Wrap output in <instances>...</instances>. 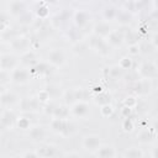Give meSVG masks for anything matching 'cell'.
<instances>
[{
  "label": "cell",
  "instance_id": "3",
  "mask_svg": "<svg viewBox=\"0 0 158 158\" xmlns=\"http://www.w3.org/2000/svg\"><path fill=\"white\" fill-rule=\"evenodd\" d=\"M17 115L15 114L14 110L11 109H4L1 112V117H0V125L2 130H7L10 127H12L16 122H17Z\"/></svg>",
  "mask_w": 158,
  "mask_h": 158
},
{
  "label": "cell",
  "instance_id": "11",
  "mask_svg": "<svg viewBox=\"0 0 158 158\" xmlns=\"http://www.w3.org/2000/svg\"><path fill=\"white\" fill-rule=\"evenodd\" d=\"M89 109L90 107H89L88 102H85V101H75L73 104V106L70 107V114H73L77 117H85L90 112Z\"/></svg>",
  "mask_w": 158,
  "mask_h": 158
},
{
  "label": "cell",
  "instance_id": "21",
  "mask_svg": "<svg viewBox=\"0 0 158 158\" xmlns=\"http://www.w3.org/2000/svg\"><path fill=\"white\" fill-rule=\"evenodd\" d=\"M70 114V109H68L65 105H58L54 107L52 117L53 118H67Z\"/></svg>",
  "mask_w": 158,
  "mask_h": 158
},
{
  "label": "cell",
  "instance_id": "5",
  "mask_svg": "<svg viewBox=\"0 0 158 158\" xmlns=\"http://www.w3.org/2000/svg\"><path fill=\"white\" fill-rule=\"evenodd\" d=\"M89 46L95 49L96 52H99L100 54H107L109 53V43L106 41L102 40V37H99L96 35L91 36L90 37V41H89Z\"/></svg>",
  "mask_w": 158,
  "mask_h": 158
},
{
  "label": "cell",
  "instance_id": "26",
  "mask_svg": "<svg viewBox=\"0 0 158 158\" xmlns=\"http://www.w3.org/2000/svg\"><path fill=\"white\" fill-rule=\"evenodd\" d=\"M21 62H22V63H27V64H31L32 67L37 64V60H36V56H35V53H33L31 49H30V51H27L26 53H23V54H22Z\"/></svg>",
  "mask_w": 158,
  "mask_h": 158
},
{
  "label": "cell",
  "instance_id": "31",
  "mask_svg": "<svg viewBox=\"0 0 158 158\" xmlns=\"http://www.w3.org/2000/svg\"><path fill=\"white\" fill-rule=\"evenodd\" d=\"M36 14H37V16H38L41 20L44 19V17H47V15H48V7L46 6V2H41V4H40V7L37 9Z\"/></svg>",
  "mask_w": 158,
  "mask_h": 158
},
{
  "label": "cell",
  "instance_id": "10",
  "mask_svg": "<svg viewBox=\"0 0 158 158\" xmlns=\"http://www.w3.org/2000/svg\"><path fill=\"white\" fill-rule=\"evenodd\" d=\"M36 153L40 156V158H54L57 153V147L54 144L43 143L38 146V148L36 149Z\"/></svg>",
  "mask_w": 158,
  "mask_h": 158
},
{
  "label": "cell",
  "instance_id": "16",
  "mask_svg": "<svg viewBox=\"0 0 158 158\" xmlns=\"http://www.w3.org/2000/svg\"><path fill=\"white\" fill-rule=\"evenodd\" d=\"M38 99L35 98H25L20 101V107L22 111L28 112V111H35L38 107Z\"/></svg>",
  "mask_w": 158,
  "mask_h": 158
},
{
  "label": "cell",
  "instance_id": "34",
  "mask_svg": "<svg viewBox=\"0 0 158 158\" xmlns=\"http://www.w3.org/2000/svg\"><path fill=\"white\" fill-rule=\"evenodd\" d=\"M122 128L126 132H131L133 130V121L131 117H125V120L122 122Z\"/></svg>",
  "mask_w": 158,
  "mask_h": 158
},
{
  "label": "cell",
  "instance_id": "38",
  "mask_svg": "<svg viewBox=\"0 0 158 158\" xmlns=\"http://www.w3.org/2000/svg\"><path fill=\"white\" fill-rule=\"evenodd\" d=\"M21 158H40V156L36 152H26Z\"/></svg>",
  "mask_w": 158,
  "mask_h": 158
},
{
  "label": "cell",
  "instance_id": "36",
  "mask_svg": "<svg viewBox=\"0 0 158 158\" xmlns=\"http://www.w3.org/2000/svg\"><path fill=\"white\" fill-rule=\"evenodd\" d=\"M37 99H38L40 102L47 101V100L49 99V93L47 91V89H46V90H41V91L38 93V95H37Z\"/></svg>",
  "mask_w": 158,
  "mask_h": 158
},
{
  "label": "cell",
  "instance_id": "43",
  "mask_svg": "<svg viewBox=\"0 0 158 158\" xmlns=\"http://www.w3.org/2000/svg\"><path fill=\"white\" fill-rule=\"evenodd\" d=\"M7 158H19V157H14V156H11V157H7Z\"/></svg>",
  "mask_w": 158,
  "mask_h": 158
},
{
  "label": "cell",
  "instance_id": "20",
  "mask_svg": "<svg viewBox=\"0 0 158 158\" xmlns=\"http://www.w3.org/2000/svg\"><path fill=\"white\" fill-rule=\"evenodd\" d=\"M112 30H110V26L109 23L106 22H99L95 27H94V33L99 37H107L109 33L111 32Z\"/></svg>",
  "mask_w": 158,
  "mask_h": 158
},
{
  "label": "cell",
  "instance_id": "41",
  "mask_svg": "<svg viewBox=\"0 0 158 158\" xmlns=\"http://www.w3.org/2000/svg\"><path fill=\"white\" fill-rule=\"evenodd\" d=\"M152 156H153V158H158V146H156L152 149Z\"/></svg>",
  "mask_w": 158,
  "mask_h": 158
},
{
  "label": "cell",
  "instance_id": "19",
  "mask_svg": "<svg viewBox=\"0 0 158 158\" xmlns=\"http://www.w3.org/2000/svg\"><path fill=\"white\" fill-rule=\"evenodd\" d=\"M96 154H98L99 158H114L115 154H116V151L112 146L104 144L96 151Z\"/></svg>",
  "mask_w": 158,
  "mask_h": 158
},
{
  "label": "cell",
  "instance_id": "37",
  "mask_svg": "<svg viewBox=\"0 0 158 158\" xmlns=\"http://www.w3.org/2000/svg\"><path fill=\"white\" fill-rule=\"evenodd\" d=\"M141 52V49H139V44L137 43V44H131L130 47H128V54L130 56H136V54H138Z\"/></svg>",
  "mask_w": 158,
  "mask_h": 158
},
{
  "label": "cell",
  "instance_id": "42",
  "mask_svg": "<svg viewBox=\"0 0 158 158\" xmlns=\"http://www.w3.org/2000/svg\"><path fill=\"white\" fill-rule=\"evenodd\" d=\"M153 64H154V67H156V68H157V70H158V57L156 58V60L153 62Z\"/></svg>",
  "mask_w": 158,
  "mask_h": 158
},
{
  "label": "cell",
  "instance_id": "22",
  "mask_svg": "<svg viewBox=\"0 0 158 158\" xmlns=\"http://www.w3.org/2000/svg\"><path fill=\"white\" fill-rule=\"evenodd\" d=\"M116 20L121 23V25H128L131 21H132V14L123 10V9H118V14H117V17Z\"/></svg>",
  "mask_w": 158,
  "mask_h": 158
},
{
  "label": "cell",
  "instance_id": "13",
  "mask_svg": "<svg viewBox=\"0 0 158 158\" xmlns=\"http://www.w3.org/2000/svg\"><path fill=\"white\" fill-rule=\"evenodd\" d=\"M46 135H47V131L42 125H36V126L31 127L30 132H28V137L33 142H42L46 138Z\"/></svg>",
  "mask_w": 158,
  "mask_h": 158
},
{
  "label": "cell",
  "instance_id": "2",
  "mask_svg": "<svg viewBox=\"0 0 158 158\" xmlns=\"http://www.w3.org/2000/svg\"><path fill=\"white\" fill-rule=\"evenodd\" d=\"M6 6H7V14L16 16V17H20L22 14L28 11V9H27L28 4L22 0H12V1L7 2Z\"/></svg>",
  "mask_w": 158,
  "mask_h": 158
},
{
  "label": "cell",
  "instance_id": "9",
  "mask_svg": "<svg viewBox=\"0 0 158 158\" xmlns=\"http://www.w3.org/2000/svg\"><path fill=\"white\" fill-rule=\"evenodd\" d=\"M64 60H65V56L60 48H53L48 52V63H51L52 65L59 67L64 63Z\"/></svg>",
  "mask_w": 158,
  "mask_h": 158
},
{
  "label": "cell",
  "instance_id": "29",
  "mask_svg": "<svg viewBox=\"0 0 158 158\" xmlns=\"http://www.w3.org/2000/svg\"><path fill=\"white\" fill-rule=\"evenodd\" d=\"M138 38H139V36L135 31H128L127 33H125V40L130 43V46L131 44H137L138 43Z\"/></svg>",
  "mask_w": 158,
  "mask_h": 158
},
{
  "label": "cell",
  "instance_id": "8",
  "mask_svg": "<svg viewBox=\"0 0 158 158\" xmlns=\"http://www.w3.org/2000/svg\"><path fill=\"white\" fill-rule=\"evenodd\" d=\"M30 79V72L25 68L17 67L11 72V80L16 84H25Z\"/></svg>",
  "mask_w": 158,
  "mask_h": 158
},
{
  "label": "cell",
  "instance_id": "33",
  "mask_svg": "<svg viewBox=\"0 0 158 158\" xmlns=\"http://www.w3.org/2000/svg\"><path fill=\"white\" fill-rule=\"evenodd\" d=\"M100 112H101V115H102V116L109 117V116H111V115H112V112H114V107H112V105H111V104L104 105V106H101V107H100Z\"/></svg>",
  "mask_w": 158,
  "mask_h": 158
},
{
  "label": "cell",
  "instance_id": "7",
  "mask_svg": "<svg viewBox=\"0 0 158 158\" xmlns=\"http://www.w3.org/2000/svg\"><path fill=\"white\" fill-rule=\"evenodd\" d=\"M138 74H139L142 78H144V79H152V78H154V77L158 75V70H157V68L154 67L153 63H151V62H144V63H142V64L139 65Z\"/></svg>",
  "mask_w": 158,
  "mask_h": 158
},
{
  "label": "cell",
  "instance_id": "1",
  "mask_svg": "<svg viewBox=\"0 0 158 158\" xmlns=\"http://www.w3.org/2000/svg\"><path fill=\"white\" fill-rule=\"evenodd\" d=\"M51 128L54 132H57L62 136H68V135L72 133L73 126H72V123L69 122L68 118H52Z\"/></svg>",
  "mask_w": 158,
  "mask_h": 158
},
{
  "label": "cell",
  "instance_id": "6",
  "mask_svg": "<svg viewBox=\"0 0 158 158\" xmlns=\"http://www.w3.org/2000/svg\"><path fill=\"white\" fill-rule=\"evenodd\" d=\"M17 58L10 53H2L0 57V67L1 70H6V72H12L14 69L17 68Z\"/></svg>",
  "mask_w": 158,
  "mask_h": 158
},
{
  "label": "cell",
  "instance_id": "15",
  "mask_svg": "<svg viewBox=\"0 0 158 158\" xmlns=\"http://www.w3.org/2000/svg\"><path fill=\"white\" fill-rule=\"evenodd\" d=\"M90 19V14L86 10H77L73 15V20L77 27H83L89 22Z\"/></svg>",
  "mask_w": 158,
  "mask_h": 158
},
{
  "label": "cell",
  "instance_id": "35",
  "mask_svg": "<svg viewBox=\"0 0 158 158\" xmlns=\"http://www.w3.org/2000/svg\"><path fill=\"white\" fill-rule=\"evenodd\" d=\"M123 105H125V107H128V109H133V107L137 105V100H136L133 96L126 98V100L123 101Z\"/></svg>",
  "mask_w": 158,
  "mask_h": 158
},
{
  "label": "cell",
  "instance_id": "24",
  "mask_svg": "<svg viewBox=\"0 0 158 158\" xmlns=\"http://www.w3.org/2000/svg\"><path fill=\"white\" fill-rule=\"evenodd\" d=\"M17 20H19V23L27 26V25H30V23L33 22V20H35V15H33V12H31V11L28 10V11H26L25 14H22L20 17H17Z\"/></svg>",
  "mask_w": 158,
  "mask_h": 158
},
{
  "label": "cell",
  "instance_id": "40",
  "mask_svg": "<svg viewBox=\"0 0 158 158\" xmlns=\"http://www.w3.org/2000/svg\"><path fill=\"white\" fill-rule=\"evenodd\" d=\"M64 158H81V157H80L78 153H75V152H72V153H68V154H67Z\"/></svg>",
  "mask_w": 158,
  "mask_h": 158
},
{
  "label": "cell",
  "instance_id": "28",
  "mask_svg": "<svg viewBox=\"0 0 158 158\" xmlns=\"http://www.w3.org/2000/svg\"><path fill=\"white\" fill-rule=\"evenodd\" d=\"M95 102L100 106L107 105V104H110V95L106 93H100L99 95L95 96Z\"/></svg>",
  "mask_w": 158,
  "mask_h": 158
},
{
  "label": "cell",
  "instance_id": "23",
  "mask_svg": "<svg viewBox=\"0 0 158 158\" xmlns=\"http://www.w3.org/2000/svg\"><path fill=\"white\" fill-rule=\"evenodd\" d=\"M153 136H154L153 130H152V128H146V130H142V131L138 133L137 138H138L139 142L146 143V142H149V141L153 138Z\"/></svg>",
  "mask_w": 158,
  "mask_h": 158
},
{
  "label": "cell",
  "instance_id": "30",
  "mask_svg": "<svg viewBox=\"0 0 158 158\" xmlns=\"http://www.w3.org/2000/svg\"><path fill=\"white\" fill-rule=\"evenodd\" d=\"M118 67H120L122 70L131 69V67H132V59H131V57H122V58L120 59Z\"/></svg>",
  "mask_w": 158,
  "mask_h": 158
},
{
  "label": "cell",
  "instance_id": "25",
  "mask_svg": "<svg viewBox=\"0 0 158 158\" xmlns=\"http://www.w3.org/2000/svg\"><path fill=\"white\" fill-rule=\"evenodd\" d=\"M125 158H143V152L137 147H131L125 151Z\"/></svg>",
  "mask_w": 158,
  "mask_h": 158
},
{
  "label": "cell",
  "instance_id": "27",
  "mask_svg": "<svg viewBox=\"0 0 158 158\" xmlns=\"http://www.w3.org/2000/svg\"><path fill=\"white\" fill-rule=\"evenodd\" d=\"M122 73H123V70H122L118 65H114V67H111V68H107V75H109L110 78H112V79L120 78V77L122 75Z\"/></svg>",
  "mask_w": 158,
  "mask_h": 158
},
{
  "label": "cell",
  "instance_id": "18",
  "mask_svg": "<svg viewBox=\"0 0 158 158\" xmlns=\"http://www.w3.org/2000/svg\"><path fill=\"white\" fill-rule=\"evenodd\" d=\"M117 14H118V9L112 5V4H107L104 9H102V17L107 21L110 20H115L117 17Z\"/></svg>",
  "mask_w": 158,
  "mask_h": 158
},
{
  "label": "cell",
  "instance_id": "39",
  "mask_svg": "<svg viewBox=\"0 0 158 158\" xmlns=\"http://www.w3.org/2000/svg\"><path fill=\"white\" fill-rule=\"evenodd\" d=\"M151 43L153 44L154 48H158V32L153 35V37H152V40H151Z\"/></svg>",
  "mask_w": 158,
  "mask_h": 158
},
{
  "label": "cell",
  "instance_id": "14",
  "mask_svg": "<svg viewBox=\"0 0 158 158\" xmlns=\"http://www.w3.org/2000/svg\"><path fill=\"white\" fill-rule=\"evenodd\" d=\"M125 41V32L121 30H112L106 37V42L111 46H120Z\"/></svg>",
  "mask_w": 158,
  "mask_h": 158
},
{
  "label": "cell",
  "instance_id": "44",
  "mask_svg": "<svg viewBox=\"0 0 158 158\" xmlns=\"http://www.w3.org/2000/svg\"><path fill=\"white\" fill-rule=\"evenodd\" d=\"M114 158H116V157H114Z\"/></svg>",
  "mask_w": 158,
  "mask_h": 158
},
{
  "label": "cell",
  "instance_id": "32",
  "mask_svg": "<svg viewBox=\"0 0 158 158\" xmlns=\"http://www.w3.org/2000/svg\"><path fill=\"white\" fill-rule=\"evenodd\" d=\"M16 125L21 130H27V128L30 130V120L27 117H19Z\"/></svg>",
  "mask_w": 158,
  "mask_h": 158
},
{
  "label": "cell",
  "instance_id": "17",
  "mask_svg": "<svg viewBox=\"0 0 158 158\" xmlns=\"http://www.w3.org/2000/svg\"><path fill=\"white\" fill-rule=\"evenodd\" d=\"M1 105L5 107V106H10V105H14L16 101H17V95L10 90H1Z\"/></svg>",
  "mask_w": 158,
  "mask_h": 158
},
{
  "label": "cell",
  "instance_id": "12",
  "mask_svg": "<svg viewBox=\"0 0 158 158\" xmlns=\"http://www.w3.org/2000/svg\"><path fill=\"white\" fill-rule=\"evenodd\" d=\"M10 46L15 49V51H20L22 53H26L30 47V40L23 37V36H17L16 38H14L11 42H10Z\"/></svg>",
  "mask_w": 158,
  "mask_h": 158
},
{
  "label": "cell",
  "instance_id": "4",
  "mask_svg": "<svg viewBox=\"0 0 158 158\" xmlns=\"http://www.w3.org/2000/svg\"><path fill=\"white\" fill-rule=\"evenodd\" d=\"M81 144H83V147H84L86 151L96 152V151L101 147V138H100V136H99V135L89 133V135L84 136Z\"/></svg>",
  "mask_w": 158,
  "mask_h": 158
}]
</instances>
